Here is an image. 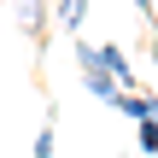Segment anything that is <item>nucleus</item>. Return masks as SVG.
I'll return each instance as SVG.
<instances>
[{
    "mask_svg": "<svg viewBox=\"0 0 158 158\" xmlns=\"http://www.w3.org/2000/svg\"><path fill=\"white\" fill-rule=\"evenodd\" d=\"M141 152L158 158V117H141Z\"/></svg>",
    "mask_w": 158,
    "mask_h": 158,
    "instance_id": "20e7f679",
    "label": "nucleus"
},
{
    "mask_svg": "<svg viewBox=\"0 0 158 158\" xmlns=\"http://www.w3.org/2000/svg\"><path fill=\"white\" fill-rule=\"evenodd\" d=\"M135 6H147V0H135Z\"/></svg>",
    "mask_w": 158,
    "mask_h": 158,
    "instance_id": "423d86ee",
    "label": "nucleus"
},
{
    "mask_svg": "<svg viewBox=\"0 0 158 158\" xmlns=\"http://www.w3.org/2000/svg\"><path fill=\"white\" fill-rule=\"evenodd\" d=\"M35 158H53V117H47L41 135H35Z\"/></svg>",
    "mask_w": 158,
    "mask_h": 158,
    "instance_id": "39448f33",
    "label": "nucleus"
},
{
    "mask_svg": "<svg viewBox=\"0 0 158 158\" xmlns=\"http://www.w3.org/2000/svg\"><path fill=\"white\" fill-rule=\"evenodd\" d=\"M76 64H82V82H88V94L94 100H106V106H117V94H129V88H117V76L100 64V47H88V41H76Z\"/></svg>",
    "mask_w": 158,
    "mask_h": 158,
    "instance_id": "f257e3e1",
    "label": "nucleus"
},
{
    "mask_svg": "<svg viewBox=\"0 0 158 158\" xmlns=\"http://www.w3.org/2000/svg\"><path fill=\"white\" fill-rule=\"evenodd\" d=\"M100 64L117 76V88H135V70H129V59H123V47H100Z\"/></svg>",
    "mask_w": 158,
    "mask_h": 158,
    "instance_id": "7ed1b4c3",
    "label": "nucleus"
},
{
    "mask_svg": "<svg viewBox=\"0 0 158 158\" xmlns=\"http://www.w3.org/2000/svg\"><path fill=\"white\" fill-rule=\"evenodd\" d=\"M117 111L135 117V123H141V117H158V94H135V88H129V94H117Z\"/></svg>",
    "mask_w": 158,
    "mask_h": 158,
    "instance_id": "f03ea898",
    "label": "nucleus"
}]
</instances>
